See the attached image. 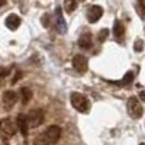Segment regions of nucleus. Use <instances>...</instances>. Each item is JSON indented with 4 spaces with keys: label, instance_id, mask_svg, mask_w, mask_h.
<instances>
[{
    "label": "nucleus",
    "instance_id": "1",
    "mask_svg": "<svg viewBox=\"0 0 145 145\" xmlns=\"http://www.w3.org/2000/svg\"><path fill=\"white\" fill-rule=\"evenodd\" d=\"M59 137H61V128L57 125H51L38 137V144L39 145H54L55 142H58Z\"/></svg>",
    "mask_w": 145,
    "mask_h": 145
},
{
    "label": "nucleus",
    "instance_id": "2",
    "mask_svg": "<svg viewBox=\"0 0 145 145\" xmlns=\"http://www.w3.org/2000/svg\"><path fill=\"white\" fill-rule=\"evenodd\" d=\"M70 100H71L72 107H74L77 112H80V113H89L90 112V100L84 94L74 91V93H71Z\"/></svg>",
    "mask_w": 145,
    "mask_h": 145
},
{
    "label": "nucleus",
    "instance_id": "3",
    "mask_svg": "<svg viewBox=\"0 0 145 145\" xmlns=\"http://www.w3.org/2000/svg\"><path fill=\"white\" fill-rule=\"evenodd\" d=\"M28 122H29V128H38L44 123V110L42 109H33V110H31L28 115Z\"/></svg>",
    "mask_w": 145,
    "mask_h": 145
},
{
    "label": "nucleus",
    "instance_id": "4",
    "mask_svg": "<svg viewBox=\"0 0 145 145\" xmlns=\"http://www.w3.org/2000/svg\"><path fill=\"white\" fill-rule=\"evenodd\" d=\"M126 107H128V113L134 118V119L139 118V116L142 115V112H144V110H142V106L139 105V100H138L137 97H129Z\"/></svg>",
    "mask_w": 145,
    "mask_h": 145
},
{
    "label": "nucleus",
    "instance_id": "5",
    "mask_svg": "<svg viewBox=\"0 0 145 145\" xmlns=\"http://www.w3.org/2000/svg\"><path fill=\"white\" fill-rule=\"evenodd\" d=\"M18 122H13L10 118H6L2 120V134L5 137H13L18 131Z\"/></svg>",
    "mask_w": 145,
    "mask_h": 145
},
{
    "label": "nucleus",
    "instance_id": "6",
    "mask_svg": "<svg viewBox=\"0 0 145 145\" xmlns=\"http://www.w3.org/2000/svg\"><path fill=\"white\" fill-rule=\"evenodd\" d=\"M72 67H74V70L77 72H86L87 68H89V61H87V58L81 55V54H77L74 58H72Z\"/></svg>",
    "mask_w": 145,
    "mask_h": 145
},
{
    "label": "nucleus",
    "instance_id": "7",
    "mask_svg": "<svg viewBox=\"0 0 145 145\" xmlns=\"http://www.w3.org/2000/svg\"><path fill=\"white\" fill-rule=\"evenodd\" d=\"M2 100H3L5 109H12V107L16 105V102H18V93L13 91V90H6L3 93Z\"/></svg>",
    "mask_w": 145,
    "mask_h": 145
},
{
    "label": "nucleus",
    "instance_id": "8",
    "mask_svg": "<svg viewBox=\"0 0 145 145\" xmlns=\"http://www.w3.org/2000/svg\"><path fill=\"white\" fill-rule=\"evenodd\" d=\"M102 16H103V9L100 6L93 5V6L89 7V10H87V20L90 23H96Z\"/></svg>",
    "mask_w": 145,
    "mask_h": 145
},
{
    "label": "nucleus",
    "instance_id": "9",
    "mask_svg": "<svg viewBox=\"0 0 145 145\" xmlns=\"http://www.w3.org/2000/svg\"><path fill=\"white\" fill-rule=\"evenodd\" d=\"M5 23H6V28H7V29L16 31V29L20 26L22 20H20V18H19L16 13H10V15L5 19Z\"/></svg>",
    "mask_w": 145,
    "mask_h": 145
},
{
    "label": "nucleus",
    "instance_id": "10",
    "mask_svg": "<svg viewBox=\"0 0 145 145\" xmlns=\"http://www.w3.org/2000/svg\"><path fill=\"white\" fill-rule=\"evenodd\" d=\"M113 35H115L116 41H119V42L123 41V38H125V26L120 20H115V23H113Z\"/></svg>",
    "mask_w": 145,
    "mask_h": 145
},
{
    "label": "nucleus",
    "instance_id": "11",
    "mask_svg": "<svg viewBox=\"0 0 145 145\" xmlns=\"http://www.w3.org/2000/svg\"><path fill=\"white\" fill-rule=\"evenodd\" d=\"M91 42H93V38H91V33H90V32H84V33L80 35L78 45L83 48V50H90Z\"/></svg>",
    "mask_w": 145,
    "mask_h": 145
},
{
    "label": "nucleus",
    "instance_id": "12",
    "mask_svg": "<svg viewBox=\"0 0 145 145\" xmlns=\"http://www.w3.org/2000/svg\"><path fill=\"white\" fill-rule=\"evenodd\" d=\"M18 128L20 131L22 135H28V131H29V122H28V116L25 115H19L18 116Z\"/></svg>",
    "mask_w": 145,
    "mask_h": 145
},
{
    "label": "nucleus",
    "instance_id": "13",
    "mask_svg": "<svg viewBox=\"0 0 145 145\" xmlns=\"http://www.w3.org/2000/svg\"><path fill=\"white\" fill-rule=\"evenodd\" d=\"M57 29L58 32H61V33H65L67 31V23L63 18V13H61V9H57Z\"/></svg>",
    "mask_w": 145,
    "mask_h": 145
},
{
    "label": "nucleus",
    "instance_id": "14",
    "mask_svg": "<svg viewBox=\"0 0 145 145\" xmlns=\"http://www.w3.org/2000/svg\"><path fill=\"white\" fill-rule=\"evenodd\" d=\"M32 99V90L29 87H22L20 89V100L22 105H28Z\"/></svg>",
    "mask_w": 145,
    "mask_h": 145
},
{
    "label": "nucleus",
    "instance_id": "15",
    "mask_svg": "<svg viewBox=\"0 0 145 145\" xmlns=\"http://www.w3.org/2000/svg\"><path fill=\"white\" fill-rule=\"evenodd\" d=\"M80 3V0H64V9L67 13H72Z\"/></svg>",
    "mask_w": 145,
    "mask_h": 145
},
{
    "label": "nucleus",
    "instance_id": "16",
    "mask_svg": "<svg viewBox=\"0 0 145 145\" xmlns=\"http://www.w3.org/2000/svg\"><path fill=\"white\" fill-rule=\"evenodd\" d=\"M134 50H135L137 52H142V51H144V41H142V39H135Z\"/></svg>",
    "mask_w": 145,
    "mask_h": 145
},
{
    "label": "nucleus",
    "instance_id": "17",
    "mask_svg": "<svg viewBox=\"0 0 145 145\" xmlns=\"http://www.w3.org/2000/svg\"><path fill=\"white\" fill-rule=\"evenodd\" d=\"M107 35H109V29H102V31L99 32V41H100V42L106 41V39H107Z\"/></svg>",
    "mask_w": 145,
    "mask_h": 145
},
{
    "label": "nucleus",
    "instance_id": "18",
    "mask_svg": "<svg viewBox=\"0 0 145 145\" xmlns=\"http://www.w3.org/2000/svg\"><path fill=\"white\" fill-rule=\"evenodd\" d=\"M132 80H134V72H126V74H125V77H123V80H122V83L123 84H129Z\"/></svg>",
    "mask_w": 145,
    "mask_h": 145
},
{
    "label": "nucleus",
    "instance_id": "19",
    "mask_svg": "<svg viewBox=\"0 0 145 145\" xmlns=\"http://www.w3.org/2000/svg\"><path fill=\"white\" fill-rule=\"evenodd\" d=\"M42 22H44L42 25H44L45 28H48V26H50V23H48V22H50V18H48L46 15H44V18H42Z\"/></svg>",
    "mask_w": 145,
    "mask_h": 145
},
{
    "label": "nucleus",
    "instance_id": "20",
    "mask_svg": "<svg viewBox=\"0 0 145 145\" xmlns=\"http://www.w3.org/2000/svg\"><path fill=\"white\" fill-rule=\"evenodd\" d=\"M139 99H141V100H144V102H145V90H142V91H141V93H139Z\"/></svg>",
    "mask_w": 145,
    "mask_h": 145
},
{
    "label": "nucleus",
    "instance_id": "21",
    "mask_svg": "<svg viewBox=\"0 0 145 145\" xmlns=\"http://www.w3.org/2000/svg\"><path fill=\"white\" fill-rule=\"evenodd\" d=\"M139 145H145V144H144V142H142V144H139Z\"/></svg>",
    "mask_w": 145,
    "mask_h": 145
}]
</instances>
